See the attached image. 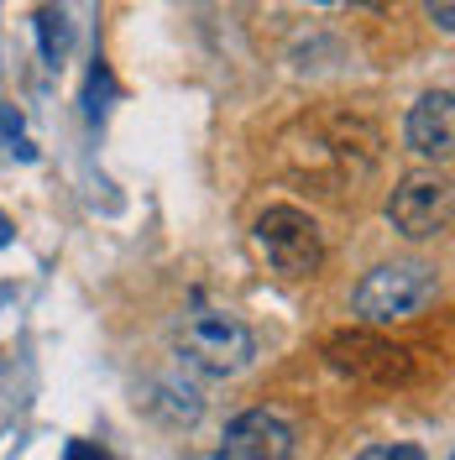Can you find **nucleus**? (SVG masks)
Here are the masks:
<instances>
[{
  "label": "nucleus",
  "mask_w": 455,
  "mask_h": 460,
  "mask_svg": "<svg viewBox=\"0 0 455 460\" xmlns=\"http://www.w3.org/2000/svg\"><path fill=\"white\" fill-rule=\"evenodd\" d=\"M252 241L278 278H314L319 261H325V235L314 226V215L293 209V204L262 209L252 226Z\"/></svg>",
  "instance_id": "nucleus-3"
},
{
  "label": "nucleus",
  "mask_w": 455,
  "mask_h": 460,
  "mask_svg": "<svg viewBox=\"0 0 455 460\" xmlns=\"http://www.w3.org/2000/svg\"><path fill=\"white\" fill-rule=\"evenodd\" d=\"M429 22L451 37V31H455V0H429Z\"/></svg>",
  "instance_id": "nucleus-10"
},
{
  "label": "nucleus",
  "mask_w": 455,
  "mask_h": 460,
  "mask_svg": "<svg viewBox=\"0 0 455 460\" xmlns=\"http://www.w3.org/2000/svg\"><path fill=\"white\" fill-rule=\"evenodd\" d=\"M356 460H424V450H419V445H403V439H388V445L356 450Z\"/></svg>",
  "instance_id": "nucleus-9"
},
{
  "label": "nucleus",
  "mask_w": 455,
  "mask_h": 460,
  "mask_svg": "<svg viewBox=\"0 0 455 460\" xmlns=\"http://www.w3.org/2000/svg\"><path fill=\"white\" fill-rule=\"evenodd\" d=\"M388 220L403 241H434L451 226V183L440 172H414L403 178L388 199Z\"/></svg>",
  "instance_id": "nucleus-5"
},
{
  "label": "nucleus",
  "mask_w": 455,
  "mask_h": 460,
  "mask_svg": "<svg viewBox=\"0 0 455 460\" xmlns=\"http://www.w3.org/2000/svg\"><path fill=\"white\" fill-rule=\"evenodd\" d=\"M293 456V424L272 408H246L226 424L220 460H288Z\"/></svg>",
  "instance_id": "nucleus-6"
},
{
  "label": "nucleus",
  "mask_w": 455,
  "mask_h": 460,
  "mask_svg": "<svg viewBox=\"0 0 455 460\" xmlns=\"http://www.w3.org/2000/svg\"><path fill=\"white\" fill-rule=\"evenodd\" d=\"M408 146L419 152V157H434V163H445L455 146V100L451 89H429L424 100L408 111Z\"/></svg>",
  "instance_id": "nucleus-7"
},
{
  "label": "nucleus",
  "mask_w": 455,
  "mask_h": 460,
  "mask_svg": "<svg viewBox=\"0 0 455 460\" xmlns=\"http://www.w3.org/2000/svg\"><path fill=\"white\" fill-rule=\"evenodd\" d=\"M173 345H178V361L204 376H236V372H246L256 356L252 330L230 309H210V304H194V309L178 314Z\"/></svg>",
  "instance_id": "nucleus-1"
},
{
  "label": "nucleus",
  "mask_w": 455,
  "mask_h": 460,
  "mask_svg": "<svg viewBox=\"0 0 455 460\" xmlns=\"http://www.w3.org/2000/svg\"><path fill=\"white\" fill-rule=\"evenodd\" d=\"M5 241H11V226H5V215H0V246H5Z\"/></svg>",
  "instance_id": "nucleus-11"
},
{
  "label": "nucleus",
  "mask_w": 455,
  "mask_h": 460,
  "mask_svg": "<svg viewBox=\"0 0 455 460\" xmlns=\"http://www.w3.org/2000/svg\"><path fill=\"white\" fill-rule=\"evenodd\" d=\"M325 361L341 376L371 382V387H393V382H408V376H414V356L398 350V345H388V341H377V335H367V330L330 335V341H325Z\"/></svg>",
  "instance_id": "nucleus-4"
},
{
  "label": "nucleus",
  "mask_w": 455,
  "mask_h": 460,
  "mask_svg": "<svg viewBox=\"0 0 455 460\" xmlns=\"http://www.w3.org/2000/svg\"><path fill=\"white\" fill-rule=\"evenodd\" d=\"M314 5H335V0H314Z\"/></svg>",
  "instance_id": "nucleus-12"
},
{
  "label": "nucleus",
  "mask_w": 455,
  "mask_h": 460,
  "mask_svg": "<svg viewBox=\"0 0 455 460\" xmlns=\"http://www.w3.org/2000/svg\"><path fill=\"white\" fill-rule=\"evenodd\" d=\"M37 42H42V58L58 68V63L68 58V48H74L68 16H63V11H53V5H42V11H37Z\"/></svg>",
  "instance_id": "nucleus-8"
},
{
  "label": "nucleus",
  "mask_w": 455,
  "mask_h": 460,
  "mask_svg": "<svg viewBox=\"0 0 455 460\" xmlns=\"http://www.w3.org/2000/svg\"><path fill=\"white\" fill-rule=\"evenodd\" d=\"M434 293H440L434 267H424V261H388V267H377V272H367L356 283L351 304H356V314L367 324H398V319L419 314Z\"/></svg>",
  "instance_id": "nucleus-2"
}]
</instances>
